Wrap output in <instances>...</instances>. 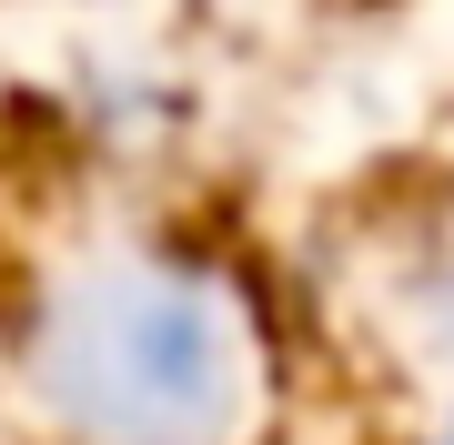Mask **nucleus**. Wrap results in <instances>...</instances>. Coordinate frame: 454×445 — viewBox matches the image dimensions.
I'll list each match as a JSON object with an SVG mask.
<instances>
[{
  "instance_id": "nucleus-1",
  "label": "nucleus",
  "mask_w": 454,
  "mask_h": 445,
  "mask_svg": "<svg viewBox=\"0 0 454 445\" xmlns=\"http://www.w3.org/2000/svg\"><path fill=\"white\" fill-rule=\"evenodd\" d=\"M262 385L253 294L172 233H91L20 304V395L61 445H243Z\"/></svg>"
},
{
  "instance_id": "nucleus-2",
  "label": "nucleus",
  "mask_w": 454,
  "mask_h": 445,
  "mask_svg": "<svg viewBox=\"0 0 454 445\" xmlns=\"http://www.w3.org/2000/svg\"><path fill=\"white\" fill-rule=\"evenodd\" d=\"M394 304H404L414 345L454 375V223H434V233L404 253V283H394Z\"/></svg>"
},
{
  "instance_id": "nucleus-3",
  "label": "nucleus",
  "mask_w": 454,
  "mask_h": 445,
  "mask_svg": "<svg viewBox=\"0 0 454 445\" xmlns=\"http://www.w3.org/2000/svg\"><path fill=\"white\" fill-rule=\"evenodd\" d=\"M414 445H454V415H444V425H434V435H414Z\"/></svg>"
}]
</instances>
